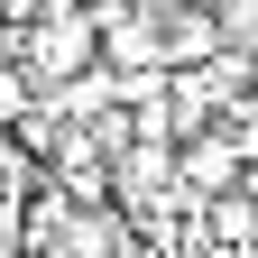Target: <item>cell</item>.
Wrapping results in <instances>:
<instances>
[{
	"instance_id": "1",
	"label": "cell",
	"mask_w": 258,
	"mask_h": 258,
	"mask_svg": "<svg viewBox=\"0 0 258 258\" xmlns=\"http://www.w3.org/2000/svg\"><path fill=\"white\" fill-rule=\"evenodd\" d=\"M37 92H46V83H37V64H28L19 46H0V129H10L28 102H37Z\"/></svg>"
},
{
	"instance_id": "2",
	"label": "cell",
	"mask_w": 258,
	"mask_h": 258,
	"mask_svg": "<svg viewBox=\"0 0 258 258\" xmlns=\"http://www.w3.org/2000/svg\"><path fill=\"white\" fill-rule=\"evenodd\" d=\"M221 28H231V46H258V0H212Z\"/></svg>"
}]
</instances>
